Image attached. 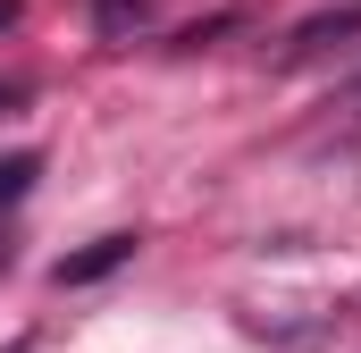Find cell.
Returning a JSON list of instances; mask_svg holds the SVG:
<instances>
[{"mask_svg": "<svg viewBox=\"0 0 361 353\" xmlns=\"http://www.w3.org/2000/svg\"><path fill=\"white\" fill-rule=\"evenodd\" d=\"M336 34H361V0H353V8H319V17H302L286 51L302 59V51H319V42H336Z\"/></svg>", "mask_w": 361, "mask_h": 353, "instance_id": "2", "label": "cell"}, {"mask_svg": "<svg viewBox=\"0 0 361 353\" xmlns=\"http://www.w3.org/2000/svg\"><path fill=\"white\" fill-rule=\"evenodd\" d=\"M34 169H42L34 152H8V160H0V210H8V202H25V185H34Z\"/></svg>", "mask_w": 361, "mask_h": 353, "instance_id": "3", "label": "cell"}, {"mask_svg": "<svg viewBox=\"0 0 361 353\" xmlns=\"http://www.w3.org/2000/svg\"><path fill=\"white\" fill-rule=\"evenodd\" d=\"M8 25H17V0H0V34H8Z\"/></svg>", "mask_w": 361, "mask_h": 353, "instance_id": "5", "label": "cell"}, {"mask_svg": "<svg viewBox=\"0 0 361 353\" xmlns=\"http://www.w3.org/2000/svg\"><path fill=\"white\" fill-rule=\"evenodd\" d=\"M143 17H152V0H101V34H126Z\"/></svg>", "mask_w": 361, "mask_h": 353, "instance_id": "4", "label": "cell"}, {"mask_svg": "<svg viewBox=\"0 0 361 353\" xmlns=\"http://www.w3.org/2000/svg\"><path fill=\"white\" fill-rule=\"evenodd\" d=\"M0 109H8V92H0Z\"/></svg>", "mask_w": 361, "mask_h": 353, "instance_id": "6", "label": "cell"}, {"mask_svg": "<svg viewBox=\"0 0 361 353\" xmlns=\"http://www.w3.org/2000/svg\"><path fill=\"white\" fill-rule=\"evenodd\" d=\"M353 101H361V92H353Z\"/></svg>", "mask_w": 361, "mask_h": 353, "instance_id": "7", "label": "cell"}, {"mask_svg": "<svg viewBox=\"0 0 361 353\" xmlns=\"http://www.w3.org/2000/svg\"><path fill=\"white\" fill-rule=\"evenodd\" d=\"M126 261H135V236H101L85 253H68L51 277H59V286H92V277H109V269H126Z\"/></svg>", "mask_w": 361, "mask_h": 353, "instance_id": "1", "label": "cell"}]
</instances>
